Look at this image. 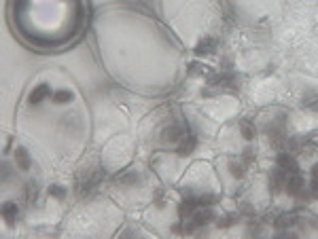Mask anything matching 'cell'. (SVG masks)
Returning a JSON list of instances; mask_svg holds the SVG:
<instances>
[{"label": "cell", "mask_w": 318, "mask_h": 239, "mask_svg": "<svg viewBox=\"0 0 318 239\" xmlns=\"http://www.w3.org/2000/svg\"><path fill=\"white\" fill-rule=\"evenodd\" d=\"M195 146H197V138L195 136H182L176 150H178L180 157H189V154L195 150Z\"/></svg>", "instance_id": "9c48e42d"}, {"label": "cell", "mask_w": 318, "mask_h": 239, "mask_svg": "<svg viewBox=\"0 0 318 239\" xmlns=\"http://www.w3.org/2000/svg\"><path fill=\"white\" fill-rule=\"evenodd\" d=\"M119 182H121V184H127V186L138 184V182H140V174L138 172H125L121 178H119Z\"/></svg>", "instance_id": "e0dca14e"}, {"label": "cell", "mask_w": 318, "mask_h": 239, "mask_svg": "<svg viewBox=\"0 0 318 239\" xmlns=\"http://www.w3.org/2000/svg\"><path fill=\"white\" fill-rule=\"evenodd\" d=\"M216 203V195H212V193H204L197 197V206L200 208H210V206H214Z\"/></svg>", "instance_id": "ac0fdd59"}, {"label": "cell", "mask_w": 318, "mask_h": 239, "mask_svg": "<svg viewBox=\"0 0 318 239\" xmlns=\"http://www.w3.org/2000/svg\"><path fill=\"white\" fill-rule=\"evenodd\" d=\"M242 154H244L242 159H244V163H246V165L252 163V159H254V150H252V149H244V150H242Z\"/></svg>", "instance_id": "7402d4cb"}, {"label": "cell", "mask_w": 318, "mask_h": 239, "mask_svg": "<svg viewBox=\"0 0 318 239\" xmlns=\"http://www.w3.org/2000/svg\"><path fill=\"white\" fill-rule=\"evenodd\" d=\"M26 188H28V191H26V197L34 201V197H36V182H32V184H26Z\"/></svg>", "instance_id": "44dd1931"}, {"label": "cell", "mask_w": 318, "mask_h": 239, "mask_svg": "<svg viewBox=\"0 0 318 239\" xmlns=\"http://www.w3.org/2000/svg\"><path fill=\"white\" fill-rule=\"evenodd\" d=\"M303 188H306V180H303L301 174H291L286 178V184H284V191L288 197H297Z\"/></svg>", "instance_id": "3957f363"}, {"label": "cell", "mask_w": 318, "mask_h": 239, "mask_svg": "<svg viewBox=\"0 0 318 239\" xmlns=\"http://www.w3.org/2000/svg\"><path fill=\"white\" fill-rule=\"evenodd\" d=\"M216 38L214 36H204L200 43L195 45V53L200 55V58H206V55H212L216 51Z\"/></svg>", "instance_id": "8992f818"}, {"label": "cell", "mask_w": 318, "mask_h": 239, "mask_svg": "<svg viewBox=\"0 0 318 239\" xmlns=\"http://www.w3.org/2000/svg\"><path fill=\"white\" fill-rule=\"evenodd\" d=\"M240 133H242V138L246 140V142L254 140V125H252L250 119H242V121H240Z\"/></svg>", "instance_id": "4fadbf2b"}, {"label": "cell", "mask_w": 318, "mask_h": 239, "mask_svg": "<svg viewBox=\"0 0 318 239\" xmlns=\"http://www.w3.org/2000/svg\"><path fill=\"white\" fill-rule=\"evenodd\" d=\"M72 100H74V93L70 89H60V91H55L53 93V102L55 104H68Z\"/></svg>", "instance_id": "9a60e30c"}, {"label": "cell", "mask_w": 318, "mask_h": 239, "mask_svg": "<svg viewBox=\"0 0 318 239\" xmlns=\"http://www.w3.org/2000/svg\"><path fill=\"white\" fill-rule=\"evenodd\" d=\"M299 222V218H297V214L295 212H288V214H280L278 218H276V229H288V227H293V224H297Z\"/></svg>", "instance_id": "8fae6325"}, {"label": "cell", "mask_w": 318, "mask_h": 239, "mask_svg": "<svg viewBox=\"0 0 318 239\" xmlns=\"http://www.w3.org/2000/svg\"><path fill=\"white\" fill-rule=\"evenodd\" d=\"M49 195L55 197V199H64V197H66V188L60 184H53V186H49Z\"/></svg>", "instance_id": "ffe728a7"}, {"label": "cell", "mask_w": 318, "mask_h": 239, "mask_svg": "<svg viewBox=\"0 0 318 239\" xmlns=\"http://www.w3.org/2000/svg\"><path fill=\"white\" fill-rule=\"evenodd\" d=\"M236 218H238V216H233V214L221 216V218H218V220H216V227H218V229H227V227H231V224L236 222Z\"/></svg>", "instance_id": "d6986e66"}, {"label": "cell", "mask_w": 318, "mask_h": 239, "mask_svg": "<svg viewBox=\"0 0 318 239\" xmlns=\"http://www.w3.org/2000/svg\"><path fill=\"white\" fill-rule=\"evenodd\" d=\"M312 178H318V163L312 165Z\"/></svg>", "instance_id": "d4e9b609"}, {"label": "cell", "mask_w": 318, "mask_h": 239, "mask_svg": "<svg viewBox=\"0 0 318 239\" xmlns=\"http://www.w3.org/2000/svg\"><path fill=\"white\" fill-rule=\"evenodd\" d=\"M197 208H200V206H197V197L187 195L185 199H182V201L178 203L176 212H178V218H182V220H187L189 216H193V214H195V209H197Z\"/></svg>", "instance_id": "277c9868"}, {"label": "cell", "mask_w": 318, "mask_h": 239, "mask_svg": "<svg viewBox=\"0 0 318 239\" xmlns=\"http://www.w3.org/2000/svg\"><path fill=\"white\" fill-rule=\"evenodd\" d=\"M49 95H51V87H49L47 83H42V85L34 87V89L30 91V95H28V104H30V106H38V104H40L42 100H47Z\"/></svg>", "instance_id": "5b68a950"}, {"label": "cell", "mask_w": 318, "mask_h": 239, "mask_svg": "<svg viewBox=\"0 0 318 239\" xmlns=\"http://www.w3.org/2000/svg\"><path fill=\"white\" fill-rule=\"evenodd\" d=\"M195 222L191 220V222H180V224H174L172 227V233L176 235H191V233H195Z\"/></svg>", "instance_id": "5bb4252c"}, {"label": "cell", "mask_w": 318, "mask_h": 239, "mask_svg": "<svg viewBox=\"0 0 318 239\" xmlns=\"http://www.w3.org/2000/svg\"><path fill=\"white\" fill-rule=\"evenodd\" d=\"M15 163L21 172H28L32 167V159H30V152H28L24 146H17L15 149Z\"/></svg>", "instance_id": "ba28073f"}, {"label": "cell", "mask_w": 318, "mask_h": 239, "mask_svg": "<svg viewBox=\"0 0 318 239\" xmlns=\"http://www.w3.org/2000/svg\"><path fill=\"white\" fill-rule=\"evenodd\" d=\"M189 70H191V74H197V72H204V66H197V64H191V66H189Z\"/></svg>", "instance_id": "cb8c5ba5"}, {"label": "cell", "mask_w": 318, "mask_h": 239, "mask_svg": "<svg viewBox=\"0 0 318 239\" xmlns=\"http://www.w3.org/2000/svg\"><path fill=\"white\" fill-rule=\"evenodd\" d=\"M286 178H288V174L282 170L280 165H276L274 170L267 174V184H270V191L274 195H278L280 191H284V184H286Z\"/></svg>", "instance_id": "6da1fadb"}, {"label": "cell", "mask_w": 318, "mask_h": 239, "mask_svg": "<svg viewBox=\"0 0 318 239\" xmlns=\"http://www.w3.org/2000/svg\"><path fill=\"white\" fill-rule=\"evenodd\" d=\"M180 138H182V127L178 123L168 125V127L161 131V140H166V142H180Z\"/></svg>", "instance_id": "30bf717a"}, {"label": "cell", "mask_w": 318, "mask_h": 239, "mask_svg": "<svg viewBox=\"0 0 318 239\" xmlns=\"http://www.w3.org/2000/svg\"><path fill=\"white\" fill-rule=\"evenodd\" d=\"M17 214H19V208H17L13 201H6L4 206H2V218H4L6 224H13V222H15V220H17Z\"/></svg>", "instance_id": "7c38bea8"}, {"label": "cell", "mask_w": 318, "mask_h": 239, "mask_svg": "<svg viewBox=\"0 0 318 239\" xmlns=\"http://www.w3.org/2000/svg\"><path fill=\"white\" fill-rule=\"evenodd\" d=\"M310 193H312V199H318V178H312V184H310Z\"/></svg>", "instance_id": "603a6c76"}, {"label": "cell", "mask_w": 318, "mask_h": 239, "mask_svg": "<svg viewBox=\"0 0 318 239\" xmlns=\"http://www.w3.org/2000/svg\"><path fill=\"white\" fill-rule=\"evenodd\" d=\"M212 220H214V212H212V208H200V209H195V214H193L195 227H206V224H210Z\"/></svg>", "instance_id": "52a82bcc"}, {"label": "cell", "mask_w": 318, "mask_h": 239, "mask_svg": "<svg viewBox=\"0 0 318 239\" xmlns=\"http://www.w3.org/2000/svg\"><path fill=\"white\" fill-rule=\"evenodd\" d=\"M276 165H280L288 176L299 174V163H297V159L288 150H280L278 152V157H276Z\"/></svg>", "instance_id": "7a4b0ae2"}, {"label": "cell", "mask_w": 318, "mask_h": 239, "mask_svg": "<svg viewBox=\"0 0 318 239\" xmlns=\"http://www.w3.org/2000/svg\"><path fill=\"white\" fill-rule=\"evenodd\" d=\"M229 172L231 176H236V178H244V174H246V163L242 161H229Z\"/></svg>", "instance_id": "2e32d148"}]
</instances>
